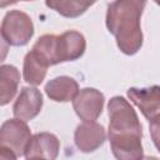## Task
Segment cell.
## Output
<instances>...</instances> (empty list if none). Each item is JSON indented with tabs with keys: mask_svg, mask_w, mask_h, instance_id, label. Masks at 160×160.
<instances>
[{
	"mask_svg": "<svg viewBox=\"0 0 160 160\" xmlns=\"http://www.w3.org/2000/svg\"><path fill=\"white\" fill-rule=\"evenodd\" d=\"M145 0H116L106 10V28L115 36L116 45L125 55L136 54L142 46L140 19Z\"/></svg>",
	"mask_w": 160,
	"mask_h": 160,
	"instance_id": "6da1fadb",
	"label": "cell"
},
{
	"mask_svg": "<svg viewBox=\"0 0 160 160\" xmlns=\"http://www.w3.org/2000/svg\"><path fill=\"white\" fill-rule=\"evenodd\" d=\"M108 138H142L139 116L130 102L122 96H112L108 104Z\"/></svg>",
	"mask_w": 160,
	"mask_h": 160,
	"instance_id": "7a4b0ae2",
	"label": "cell"
},
{
	"mask_svg": "<svg viewBox=\"0 0 160 160\" xmlns=\"http://www.w3.org/2000/svg\"><path fill=\"white\" fill-rule=\"evenodd\" d=\"M0 31L9 45L24 46L34 35V24L26 12L10 10L2 19Z\"/></svg>",
	"mask_w": 160,
	"mask_h": 160,
	"instance_id": "3957f363",
	"label": "cell"
},
{
	"mask_svg": "<svg viewBox=\"0 0 160 160\" xmlns=\"http://www.w3.org/2000/svg\"><path fill=\"white\" fill-rule=\"evenodd\" d=\"M30 139V128L20 119H9L0 126V148L10 149L16 156L25 154Z\"/></svg>",
	"mask_w": 160,
	"mask_h": 160,
	"instance_id": "277c9868",
	"label": "cell"
},
{
	"mask_svg": "<svg viewBox=\"0 0 160 160\" xmlns=\"http://www.w3.org/2000/svg\"><path fill=\"white\" fill-rule=\"evenodd\" d=\"M128 98L130 101L136 105L141 114L146 118L154 130H158L159 126V114H160V88L152 85L150 88H129Z\"/></svg>",
	"mask_w": 160,
	"mask_h": 160,
	"instance_id": "5b68a950",
	"label": "cell"
},
{
	"mask_svg": "<svg viewBox=\"0 0 160 160\" xmlns=\"http://www.w3.org/2000/svg\"><path fill=\"white\" fill-rule=\"evenodd\" d=\"M105 96L94 88H84L79 90L72 100L75 114L82 121H95L102 112Z\"/></svg>",
	"mask_w": 160,
	"mask_h": 160,
	"instance_id": "8992f818",
	"label": "cell"
},
{
	"mask_svg": "<svg viewBox=\"0 0 160 160\" xmlns=\"http://www.w3.org/2000/svg\"><path fill=\"white\" fill-rule=\"evenodd\" d=\"M86 49V40L84 35L76 30H68L56 35L55 59L56 64L65 61H74L80 59Z\"/></svg>",
	"mask_w": 160,
	"mask_h": 160,
	"instance_id": "52a82bcc",
	"label": "cell"
},
{
	"mask_svg": "<svg viewBox=\"0 0 160 160\" xmlns=\"http://www.w3.org/2000/svg\"><path fill=\"white\" fill-rule=\"evenodd\" d=\"M42 94L34 86H24L20 90L14 105L12 114L16 119L30 121L39 115L42 108Z\"/></svg>",
	"mask_w": 160,
	"mask_h": 160,
	"instance_id": "ba28073f",
	"label": "cell"
},
{
	"mask_svg": "<svg viewBox=\"0 0 160 160\" xmlns=\"http://www.w3.org/2000/svg\"><path fill=\"white\" fill-rule=\"evenodd\" d=\"M106 140L105 128L95 121H84L79 124L74 132V142L81 152H92L98 150Z\"/></svg>",
	"mask_w": 160,
	"mask_h": 160,
	"instance_id": "9c48e42d",
	"label": "cell"
},
{
	"mask_svg": "<svg viewBox=\"0 0 160 160\" xmlns=\"http://www.w3.org/2000/svg\"><path fill=\"white\" fill-rule=\"evenodd\" d=\"M60 141L51 132H36L31 135V139L25 150V158H40L44 160H55L59 155Z\"/></svg>",
	"mask_w": 160,
	"mask_h": 160,
	"instance_id": "30bf717a",
	"label": "cell"
},
{
	"mask_svg": "<svg viewBox=\"0 0 160 160\" xmlns=\"http://www.w3.org/2000/svg\"><path fill=\"white\" fill-rule=\"evenodd\" d=\"M44 90L50 100L58 102H68L72 101L79 92V84L72 78L62 75L48 81Z\"/></svg>",
	"mask_w": 160,
	"mask_h": 160,
	"instance_id": "8fae6325",
	"label": "cell"
},
{
	"mask_svg": "<svg viewBox=\"0 0 160 160\" xmlns=\"http://www.w3.org/2000/svg\"><path fill=\"white\" fill-rule=\"evenodd\" d=\"M20 84V71L16 66L0 65V106L8 105L16 95Z\"/></svg>",
	"mask_w": 160,
	"mask_h": 160,
	"instance_id": "7c38bea8",
	"label": "cell"
},
{
	"mask_svg": "<svg viewBox=\"0 0 160 160\" xmlns=\"http://www.w3.org/2000/svg\"><path fill=\"white\" fill-rule=\"evenodd\" d=\"M112 155L116 160H141L144 156L141 138L109 139Z\"/></svg>",
	"mask_w": 160,
	"mask_h": 160,
	"instance_id": "4fadbf2b",
	"label": "cell"
},
{
	"mask_svg": "<svg viewBox=\"0 0 160 160\" xmlns=\"http://www.w3.org/2000/svg\"><path fill=\"white\" fill-rule=\"evenodd\" d=\"M48 65L40 60L31 50L25 55L24 58V64H22V78L24 80L30 84L31 86H38L40 85L48 71Z\"/></svg>",
	"mask_w": 160,
	"mask_h": 160,
	"instance_id": "5bb4252c",
	"label": "cell"
},
{
	"mask_svg": "<svg viewBox=\"0 0 160 160\" xmlns=\"http://www.w3.org/2000/svg\"><path fill=\"white\" fill-rule=\"evenodd\" d=\"M94 2L91 1H80V0H55L45 1V5L50 9H54L56 12L65 18H78L82 15Z\"/></svg>",
	"mask_w": 160,
	"mask_h": 160,
	"instance_id": "9a60e30c",
	"label": "cell"
},
{
	"mask_svg": "<svg viewBox=\"0 0 160 160\" xmlns=\"http://www.w3.org/2000/svg\"><path fill=\"white\" fill-rule=\"evenodd\" d=\"M55 42H56V35L54 34H45L40 36L36 42L32 45L31 51L42 60L48 66L56 65L55 59Z\"/></svg>",
	"mask_w": 160,
	"mask_h": 160,
	"instance_id": "2e32d148",
	"label": "cell"
},
{
	"mask_svg": "<svg viewBox=\"0 0 160 160\" xmlns=\"http://www.w3.org/2000/svg\"><path fill=\"white\" fill-rule=\"evenodd\" d=\"M9 46H10V45H9L8 41L4 39V36H2V34H1V31H0V62L6 59V56H8V54H9Z\"/></svg>",
	"mask_w": 160,
	"mask_h": 160,
	"instance_id": "e0dca14e",
	"label": "cell"
},
{
	"mask_svg": "<svg viewBox=\"0 0 160 160\" xmlns=\"http://www.w3.org/2000/svg\"><path fill=\"white\" fill-rule=\"evenodd\" d=\"M16 155L6 148H0V160H16Z\"/></svg>",
	"mask_w": 160,
	"mask_h": 160,
	"instance_id": "ac0fdd59",
	"label": "cell"
},
{
	"mask_svg": "<svg viewBox=\"0 0 160 160\" xmlns=\"http://www.w3.org/2000/svg\"><path fill=\"white\" fill-rule=\"evenodd\" d=\"M141 160H159L156 156H142Z\"/></svg>",
	"mask_w": 160,
	"mask_h": 160,
	"instance_id": "d6986e66",
	"label": "cell"
},
{
	"mask_svg": "<svg viewBox=\"0 0 160 160\" xmlns=\"http://www.w3.org/2000/svg\"><path fill=\"white\" fill-rule=\"evenodd\" d=\"M26 160H44V159H40V158H31V159H26Z\"/></svg>",
	"mask_w": 160,
	"mask_h": 160,
	"instance_id": "ffe728a7",
	"label": "cell"
}]
</instances>
